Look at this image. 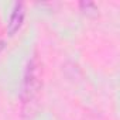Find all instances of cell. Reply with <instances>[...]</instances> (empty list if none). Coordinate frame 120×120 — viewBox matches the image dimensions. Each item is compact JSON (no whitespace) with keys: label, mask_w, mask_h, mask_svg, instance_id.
<instances>
[{"label":"cell","mask_w":120,"mask_h":120,"mask_svg":"<svg viewBox=\"0 0 120 120\" xmlns=\"http://www.w3.org/2000/svg\"><path fill=\"white\" fill-rule=\"evenodd\" d=\"M79 7H81L82 11H85L86 14H90V13H96V11H98V6H96L95 3H90V2L79 3Z\"/></svg>","instance_id":"3"},{"label":"cell","mask_w":120,"mask_h":120,"mask_svg":"<svg viewBox=\"0 0 120 120\" xmlns=\"http://www.w3.org/2000/svg\"><path fill=\"white\" fill-rule=\"evenodd\" d=\"M42 62L37 54H34L24 68L21 88H20V102L24 112L31 110L37 103L41 89H42Z\"/></svg>","instance_id":"1"},{"label":"cell","mask_w":120,"mask_h":120,"mask_svg":"<svg viewBox=\"0 0 120 120\" xmlns=\"http://www.w3.org/2000/svg\"><path fill=\"white\" fill-rule=\"evenodd\" d=\"M4 47H6V42H4L3 40H0V52L4 49Z\"/></svg>","instance_id":"4"},{"label":"cell","mask_w":120,"mask_h":120,"mask_svg":"<svg viewBox=\"0 0 120 120\" xmlns=\"http://www.w3.org/2000/svg\"><path fill=\"white\" fill-rule=\"evenodd\" d=\"M26 19V7L23 3H14L13 9L10 11V17L7 21V34L13 37L23 26Z\"/></svg>","instance_id":"2"}]
</instances>
